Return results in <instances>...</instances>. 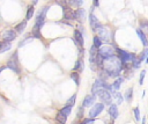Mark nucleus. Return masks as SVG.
<instances>
[{"label":"nucleus","mask_w":148,"mask_h":124,"mask_svg":"<svg viewBox=\"0 0 148 124\" xmlns=\"http://www.w3.org/2000/svg\"><path fill=\"white\" fill-rule=\"evenodd\" d=\"M72 108H73V107H71V105H67V104H66L65 107H62V108L60 109V111H61L64 115H66V116L68 117V116L72 114Z\"/></svg>","instance_id":"nucleus-31"},{"label":"nucleus","mask_w":148,"mask_h":124,"mask_svg":"<svg viewBox=\"0 0 148 124\" xmlns=\"http://www.w3.org/2000/svg\"><path fill=\"white\" fill-rule=\"evenodd\" d=\"M88 53H89V63H90L91 70H92V71H96V70H97V68H96V59H97V57H98V49H97L96 46L91 45Z\"/></svg>","instance_id":"nucleus-9"},{"label":"nucleus","mask_w":148,"mask_h":124,"mask_svg":"<svg viewBox=\"0 0 148 124\" xmlns=\"http://www.w3.org/2000/svg\"><path fill=\"white\" fill-rule=\"evenodd\" d=\"M5 68H7V66H6V65H5V66H0V73H1V72H2Z\"/></svg>","instance_id":"nucleus-43"},{"label":"nucleus","mask_w":148,"mask_h":124,"mask_svg":"<svg viewBox=\"0 0 148 124\" xmlns=\"http://www.w3.org/2000/svg\"><path fill=\"white\" fill-rule=\"evenodd\" d=\"M133 114H134L135 121H136V122H139V121L141 119V117H140V109H139V107H135V108L133 109Z\"/></svg>","instance_id":"nucleus-36"},{"label":"nucleus","mask_w":148,"mask_h":124,"mask_svg":"<svg viewBox=\"0 0 148 124\" xmlns=\"http://www.w3.org/2000/svg\"><path fill=\"white\" fill-rule=\"evenodd\" d=\"M98 53L102 56V58L105 60V59H109L110 57L114 56L116 54V49H114V45H110V44H103L99 49H98Z\"/></svg>","instance_id":"nucleus-7"},{"label":"nucleus","mask_w":148,"mask_h":124,"mask_svg":"<svg viewBox=\"0 0 148 124\" xmlns=\"http://www.w3.org/2000/svg\"><path fill=\"white\" fill-rule=\"evenodd\" d=\"M84 109H86V108H83L82 105H81V107L77 109V114H76V117H77L79 119H81V118L83 117V112H84Z\"/></svg>","instance_id":"nucleus-38"},{"label":"nucleus","mask_w":148,"mask_h":124,"mask_svg":"<svg viewBox=\"0 0 148 124\" xmlns=\"http://www.w3.org/2000/svg\"><path fill=\"white\" fill-rule=\"evenodd\" d=\"M73 39H74V43L77 48H83V45H84V35L79 29H74Z\"/></svg>","instance_id":"nucleus-13"},{"label":"nucleus","mask_w":148,"mask_h":124,"mask_svg":"<svg viewBox=\"0 0 148 124\" xmlns=\"http://www.w3.org/2000/svg\"><path fill=\"white\" fill-rule=\"evenodd\" d=\"M102 70H104V72L108 74L109 78L116 79L124 71V64L119 59V57L117 54H114V56H112L109 59H105L103 61Z\"/></svg>","instance_id":"nucleus-1"},{"label":"nucleus","mask_w":148,"mask_h":124,"mask_svg":"<svg viewBox=\"0 0 148 124\" xmlns=\"http://www.w3.org/2000/svg\"><path fill=\"white\" fill-rule=\"evenodd\" d=\"M12 49V42H7V41H1L0 43V53L7 52Z\"/></svg>","instance_id":"nucleus-22"},{"label":"nucleus","mask_w":148,"mask_h":124,"mask_svg":"<svg viewBox=\"0 0 148 124\" xmlns=\"http://www.w3.org/2000/svg\"><path fill=\"white\" fill-rule=\"evenodd\" d=\"M106 83H109L108 80H104V79H102V78L98 76V78L94 81V83H92V87H91V94H95V95H96V93H97L99 89L104 88V87L106 86Z\"/></svg>","instance_id":"nucleus-11"},{"label":"nucleus","mask_w":148,"mask_h":124,"mask_svg":"<svg viewBox=\"0 0 148 124\" xmlns=\"http://www.w3.org/2000/svg\"><path fill=\"white\" fill-rule=\"evenodd\" d=\"M17 35L18 34L15 31V29H7L1 32V39L7 41V42H13L14 39H16Z\"/></svg>","instance_id":"nucleus-10"},{"label":"nucleus","mask_w":148,"mask_h":124,"mask_svg":"<svg viewBox=\"0 0 148 124\" xmlns=\"http://www.w3.org/2000/svg\"><path fill=\"white\" fill-rule=\"evenodd\" d=\"M92 6L94 7H98L99 6V0H92Z\"/></svg>","instance_id":"nucleus-41"},{"label":"nucleus","mask_w":148,"mask_h":124,"mask_svg":"<svg viewBox=\"0 0 148 124\" xmlns=\"http://www.w3.org/2000/svg\"><path fill=\"white\" fill-rule=\"evenodd\" d=\"M147 54H148V49H143V50L141 51V53L138 56V58H139L141 61H143V60H146Z\"/></svg>","instance_id":"nucleus-35"},{"label":"nucleus","mask_w":148,"mask_h":124,"mask_svg":"<svg viewBox=\"0 0 148 124\" xmlns=\"http://www.w3.org/2000/svg\"><path fill=\"white\" fill-rule=\"evenodd\" d=\"M62 20L66 21H75V10L71 6L62 8Z\"/></svg>","instance_id":"nucleus-12"},{"label":"nucleus","mask_w":148,"mask_h":124,"mask_svg":"<svg viewBox=\"0 0 148 124\" xmlns=\"http://www.w3.org/2000/svg\"><path fill=\"white\" fill-rule=\"evenodd\" d=\"M104 109H105V104L102 103V102H97V103H95L92 107H90L89 112H88V117L96 118L97 116H99V115L103 112Z\"/></svg>","instance_id":"nucleus-8"},{"label":"nucleus","mask_w":148,"mask_h":124,"mask_svg":"<svg viewBox=\"0 0 148 124\" xmlns=\"http://www.w3.org/2000/svg\"><path fill=\"white\" fill-rule=\"evenodd\" d=\"M146 63H148V54H147V58H146V60H145Z\"/></svg>","instance_id":"nucleus-45"},{"label":"nucleus","mask_w":148,"mask_h":124,"mask_svg":"<svg viewBox=\"0 0 148 124\" xmlns=\"http://www.w3.org/2000/svg\"><path fill=\"white\" fill-rule=\"evenodd\" d=\"M132 99H133V88L130 87L125 90L124 93V100L127 102V103H131L132 102Z\"/></svg>","instance_id":"nucleus-24"},{"label":"nucleus","mask_w":148,"mask_h":124,"mask_svg":"<svg viewBox=\"0 0 148 124\" xmlns=\"http://www.w3.org/2000/svg\"><path fill=\"white\" fill-rule=\"evenodd\" d=\"M83 70H84V61H83V58L80 57V58L75 61V65H74V67H73V71L81 73Z\"/></svg>","instance_id":"nucleus-20"},{"label":"nucleus","mask_w":148,"mask_h":124,"mask_svg":"<svg viewBox=\"0 0 148 124\" xmlns=\"http://www.w3.org/2000/svg\"><path fill=\"white\" fill-rule=\"evenodd\" d=\"M67 3L72 8H80L83 5V0H67Z\"/></svg>","instance_id":"nucleus-28"},{"label":"nucleus","mask_w":148,"mask_h":124,"mask_svg":"<svg viewBox=\"0 0 148 124\" xmlns=\"http://www.w3.org/2000/svg\"><path fill=\"white\" fill-rule=\"evenodd\" d=\"M54 2H56L57 5H59L61 8H65V7L69 6V5L67 3V0H54Z\"/></svg>","instance_id":"nucleus-37"},{"label":"nucleus","mask_w":148,"mask_h":124,"mask_svg":"<svg viewBox=\"0 0 148 124\" xmlns=\"http://www.w3.org/2000/svg\"><path fill=\"white\" fill-rule=\"evenodd\" d=\"M114 49H116V54L119 57V59L123 61V64H124V65L131 64V63L134 60V58L136 57L134 53L128 52V51H126V50H123V49L118 48L117 45H114Z\"/></svg>","instance_id":"nucleus-4"},{"label":"nucleus","mask_w":148,"mask_h":124,"mask_svg":"<svg viewBox=\"0 0 148 124\" xmlns=\"http://www.w3.org/2000/svg\"><path fill=\"white\" fill-rule=\"evenodd\" d=\"M92 45L96 46L97 49H99V48L103 45V41H102V38H101L98 35H95V36H94V38H92Z\"/></svg>","instance_id":"nucleus-29"},{"label":"nucleus","mask_w":148,"mask_h":124,"mask_svg":"<svg viewBox=\"0 0 148 124\" xmlns=\"http://www.w3.org/2000/svg\"><path fill=\"white\" fill-rule=\"evenodd\" d=\"M141 64H142V61L138 58V57H135L134 58V60L131 63V65H132V67L134 68V70H136V68H140L141 67Z\"/></svg>","instance_id":"nucleus-32"},{"label":"nucleus","mask_w":148,"mask_h":124,"mask_svg":"<svg viewBox=\"0 0 148 124\" xmlns=\"http://www.w3.org/2000/svg\"><path fill=\"white\" fill-rule=\"evenodd\" d=\"M0 43H1V41H0Z\"/></svg>","instance_id":"nucleus-47"},{"label":"nucleus","mask_w":148,"mask_h":124,"mask_svg":"<svg viewBox=\"0 0 148 124\" xmlns=\"http://www.w3.org/2000/svg\"><path fill=\"white\" fill-rule=\"evenodd\" d=\"M27 25H28V20L25 19V20H23V21H21L20 23H17L15 27H14V29H15V31L20 35V34H23V31L25 30V28H27Z\"/></svg>","instance_id":"nucleus-19"},{"label":"nucleus","mask_w":148,"mask_h":124,"mask_svg":"<svg viewBox=\"0 0 148 124\" xmlns=\"http://www.w3.org/2000/svg\"><path fill=\"white\" fill-rule=\"evenodd\" d=\"M97 35L102 38V41L103 42H105L106 44H110L111 42H112V39H113V32L108 28V27H105L104 24H102L98 29H97Z\"/></svg>","instance_id":"nucleus-5"},{"label":"nucleus","mask_w":148,"mask_h":124,"mask_svg":"<svg viewBox=\"0 0 148 124\" xmlns=\"http://www.w3.org/2000/svg\"><path fill=\"white\" fill-rule=\"evenodd\" d=\"M139 25H140L139 28L141 30H143L146 34H148V21L147 20H145V19L143 20H140L139 21Z\"/></svg>","instance_id":"nucleus-30"},{"label":"nucleus","mask_w":148,"mask_h":124,"mask_svg":"<svg viewBox=\"0 0 148 124\" xmlns=\"http://www.w3.org/2000/svg\"><path fill=\"white\" fill-rule=\"evenodd\" d=\"M124 81H125V78H124V76H121V75H119L118 78H116V79L113 80V82L111 83V85H112L113 90H119V89H120V85H121Z\"/></svg>","instance_id":"nucleus-21"},{"label":"nucleus","mask_w":148,"mask_h":124,"mask_svg":"<svg viewBox=\"0 0 148 124\" xmlns=\"http://www.w3.org/2000/svg\"><path fill=\"white\" fill-rule=\"evenodd\" d=\"M108 112L111 117V119H117L118 116H119V110H118V104L117 103H111L109 105V109H108Z\"/></svg>","instance_id":"nucleus-16"},{"label":"nucleus","mask_w":148,"mask_h":124,"mask_svg":"<svg viewBox=\"0 0 148 124\" xmlns=\"http://www.w3.org/2000/svg\"><path fill=\"white\" fill-rule=\"evenodd\" d=\"M69 76H71V79L74 81V83H75L76 86H80V82H81V80H80V73H79V72L72 71V72L69 73Z\"/></svg>","instance_id":"nucleus-26"},{"label":"nucleus","mask_w":148,"mask_h":124,"mask_svg":"<svg viewBox=\"0 0 148 124\" xmlns=\"http://www.w3.org/2000/svg\"><path fill=\"white\" fill-rule=\"evenodd\" d=\"M89 25H90V29H91V31H94V32H96L97 31V29L102 25V23L98 21V19H97V16H95L94 15V13H89Z\"/></svg>","instance_id":"nucleus-14"},{"label":"nucleus","mask_w":148,"mask_h":124,"mask_svg":"<svg viewBox=\"0 0 148 124\" xmlns=\"http://www.w3.org/2000/svg\"><path fill=\"white\" fill-rule=\"evenodd\" d=\"M145 76H146V70H142V71L140 72V78H139V83H140V85H142V83H143Z\"/></svg>","instance_id":"nucleus-39"},{"label":"nucleus","mask_w":148,"mask_h":124,"mask_svg":"<svg viewBox=\"0 0 148 124\" xmlns=\"http://www.w3.org/2000/svg\"><path fill=\"white\" fill-rule=\"evenodd\" d=\"M111 94H112L113 99L116 100V103H117V104H121V103H123V101H124V95L120 94L119 90H112Z\"/></svg>","instance_id":"nucleus-23"},{"label":"nucleus","mask_w":148,"mask_h":124,"mask_svg":"<svg viewBox=\"0 0 148 124\" xmlns=\"http://www.w3.org/2000/svg\"><path fill=\"white\" fill-rule=\"evenodd\" d=\"M56 121L59 123V124H66V122H67V116L66 115H64L60 110L57 112V115H56Z\"/></svg>","instance_id":"nucleus-25"},{"label":"nucleus","mask_w":148,"mask_h":124,"mask_svg":"<svg viewBox=\"0 0 148 124\" xmlns=\"http://www.w3.org/2000/svg\"><path fill=\"white\" fill-rule=\"evenodd\" d=\"M96 96H97V97L99 99V101H101L102 103H104L105 105H110V104L112 103V101H113V96H112L111 92H109V90L105 89V88L99 89V90L96 93Z\"/></svg>","instance_id":"nucleus-6"},{"label":"nucleus","mask_w":148,"mask_h":124,"mask_svg":"<svg viewBox=\"0 0 148 124\" xmlns=\"http://www.w3.org/2000/svg\"><path fill=\"white\" fill-rule=\"evenodd\" d=\"M96 95L95 94H90V95H87L84 99H83V101H82V107L83 108H90V107H92L95 103H96Z\"/></svg>","instance_id":"nucleus-15"},{"label":"nucleus","mask_w":148,"mask_h":124,"mask_svg":"<svg viewBox=\"0 0 148 124\" xmlns=\"http://www.w3.org/2000/svg\"><path fill=\"white\" fill-rule=\"evenodd\" d=\"M38 3V0H32V5H37Z\"/></svg>","instance_id":"nucleus-44"},{"label":"nucleus","mask_w":148,"mask_h":124,"mask_svg":"<svg viewBox=\"0 0 148 124\" xmlns=\"http://www.w3.org/2000/svg\"><path fill=\"white\" fill-rule=\"evenodd\" d=\"M75 101H76V94H73L67 101H66V104L67 105H71V107H73L74 104H75Z\"/></svg>","instance_id":"nucleus-34"},{"label":"nucleus","mask_w":148,"mask_h":124,"mask_svg":"<svg viewBox=\"0 0 148 124\" xmlns=\"http://www.w3.org/2000/svg\"><path fill=\"white\" fill-rule=\"evenodd\" d=\"M32 38H34V37L31 36V34H29V35H27V37H25L24 39H22V41H21V42L18 43V48H21L22 45H25L27 43H29V42H31V41H32Z\"/></svg>","instance_id":"nucleus-33"},{"label":"nucleus","mask_w":148,"mask_h":124,"mask_svg":"<svg viewBox=\"0 0 148 124\" xmlns=\"http://www.w3.org/2000/svg\"><path fill=\"white\" fill-rule=\"evenodd\" d=\"M135 31H136V35H138V37L140 38L141 43L143 44V46H145V48H147V46H148V38H147V34H146L143 30H141L140 28H138Z\"/></svg>","instance_id":"nucleus-18"},{"label":"nucleus","mask_w":148,"mask_h":124,"mask_svg":"<svg viewBox=\"0 0 148 124\" xmlns=\"http://www.w3.org/2000/svg\"><path fill=\"white\" fill-rule=\"evenodd\" d=\"M6 66H7V68L13 71L14 73L21 74V64H20V60H18V52H17V50L9 57V59L6 63Z\"/></svg>","instance_id":"nucleus-2"},{"label":"nucleus","mask_w":148,"mask_h":124,"mask_svg":"<svg viewBox=\"0 0 148 124\" xmlns=\"http://www.w3.org/2000/svg\"><path fill=\"white\" fill-rule=\"evenodd\" d=\"M95 123V118H91V117H87L82 121V124H94Z\"/></svg>","instance_id":"nucleus-40"},{"label":"nucleus","mask_w":148,"mask_h":124,"mask_svg":"<svg viewBox=\"0 0 148 124\" xmlns=\"http://www.w3.org/2000/svg\"><path fill=\"white\" fill-rule=\"evenodd\" d=\"M34 14H35V5H29L28 6V8H27V14H25V19L29 21V20H31L32 19V16H34Z\"/></svg>","instance_id":"nucleus-27"},{"label":"nucleus","mask_w":148,"mask_h":124,"mask_svg":"<svg viewBox=\"0 0 148 124\" xmlns=\"http://www.w3.org/2000/svg\"><path fill=\"white\" fill-rule=\"evenodd\" d=\"M146 118H147V117H146V116H143V118L141 119V124H146Z\"/></svg>","instance_id":"nucleus-42"},{"label":"nucleus","mask_w":148,"mask_h":124,"mask_svg":"<svg viewBox=\"0 0 148 124\" xmlns=\"http://www.w3.org/2000/svg\"><path fill=\"white\" fill-rule=\"evenodd\" d=\"M86 15H87L86 9H83L82 7L75 9V21L82 23V22L84 21V19H86Z\"/></svg>","instance_id":"nucleus-17"},{"label":"nucleus","mask_w":148,"mask_h":124,"mask_svg":"<svg viewBox=\"0 0 148 124\" xmlns=\"http://www.w3.org/2000/svg\"><path fill=\"white\" fill-rule=\"evenodd\" d=\"M77 124H82V122H80V123H77Z\"/></svg>","instance_id":"nucleus-46"},{"label":"nucleus","mask_w":148,"mask_h":124,"mask_svg":"<svg viewBox=\"0 0 148 124\" xmlns=\"http://www.w3.org/2000/svg\"><path fill=\"white\" fill-rule=\"evenodd\" d=\"M50 6H43L39 12L36 14V17H35V24H34V28L36 29H39L42 30L43 25L45 24V19H46V14H47V10H49Z\"/></svg>","instance_id":"nucleus-3"}]
</instances>
